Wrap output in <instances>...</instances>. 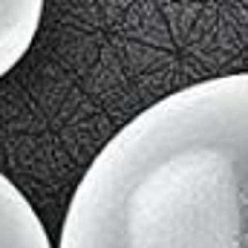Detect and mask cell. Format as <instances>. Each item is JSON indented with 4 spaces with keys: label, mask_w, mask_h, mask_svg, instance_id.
<instances>
[{
    "label": "cell",
    "mask_w": 248,
    "mask_h": 248,
    "mask_svg": "<svg viewBox=\"0 0 248 248\" xmlns=\"http://www.w3.org/2000/svg\"><path fill=\"white\" fill-rule=\"evenodd\" d=\"M61 248H248V72L124 124L75 187Z\"/></svg>",
    "instance_id": "obj_1"
},
{
    "label": "cell",
    "mask_w": 248,
    "mask_h": 248,
    "mask_svg": "<svg viewBox=\"0 0 248 248\" xmlns=\"http://www.w3.org/2000/svg\"><path fill=\"white\" fill-rule=\"evenodd\" d=\"M0 248H52L35 208L20 193V187L3 173H0Z\"/></svg>",
    "instance_id": "obj_2"
},
{
    "label": "cell",
    "mask_w": 248,
    "mask_h": 248,
    "mask_svg": "<svg viewBox=\"0 0 248 248\" xmlns=\"http://www.w3.org/2000/svg\"><path fill=\"white\" fill-rule=\"evenodd\" d=\"M44 17V0H0V78L26 55Z\"/></svg>",
    "instance_id": "obj_3"
}]
</instances>
